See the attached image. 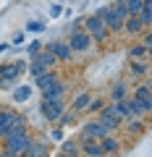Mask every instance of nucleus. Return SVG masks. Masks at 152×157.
Returning a JSON list of instances; mask_svg holds the SVG:
<instances>
[{
  "mask_svg": "<svg viewBox=\"0 0 152 157\" xmlns=\"http://www.w3.org/2000/svg\"><path fill=\"white\" fill-rule=\"evenodd\" d=\"M60 13H63V6H58V3H53V6H50V18H58Z\"/></svg>",
  "mask_w": 152,
  "mask_h": 157,
  "instance_id": "nucleus-32",
  "label": "nucleus"
},
{
  "mask_svg": "<svg viewBox=\"0 0 152 157\" xmlns=\"http://www.w3.org/2000/svg\"><path fill=\"white\" fill-rule=\"evenodd\" d=\"M95 16H100V21L107 26V32H121V29H123V21H126V16H121V13L115 11L113 6H102V8H97Z\"/></svg>",
  "mask_w": 152,
  "mask_h": 157,
  "instance_id": "nucleus-1",
  "label": "nucleus"
},
{
  "mask_svg": "<svg viewBox=\"0 0 152 157\" xmlns=\"http://www.w3.org/2000/svg\"><path fill=\"white\" fill-rule=\"evenodd\" d=\"M144 55H147V47L144 45H131L129 47V58H131V60H142Z\"/></svg>",
  "mask_w": 152,
  "mask_h": 157,
  "instance_id": "nucleus-25",
  "label": "nucleus"
},
{
  "mask_svg": "<svg viewBox=\"0 0 152 157\" xmlns=\"http://www.w3.org/2000/svg\"><path fill=\"white\" fill-rule=\"evenodd\" d=\"M121 32H126V34H131V37H136V34L142 32V21L136 16H126V21H123V29Z\"/></svg>",
  "mask_w": 152,
  "mask_h": 157,
  "instance_id": "nucleus-18",
  "label": "nucleus"
},
{
  "mask_svg": "<svg viewBox=\"0 0 152 157\" xmlns=\"http://www.w3.org/2000/svg\"><path fill=\"white\" fill-rule=\"evenodd\" d=\"M50 139L53 141H63V128H53L50 131Z\"/></svg>",
  "mask_w": 152,
  "mask_h": 157,
  "instance_id": "nucleus-33",
  "label": "nucleus"
},
{
  "mask_svg": "<svg viewBox=\"0 0 152 157\" xmlns=\"http://www.w3.org/2000/svg\"><path fill=\"white\" fill-rule=\"evenodd\" d=\"M89 102H92V94H87V92H81L76 100H73V105H71V110H76V113H81V110H87L89 107Z\"/></svg>",
  "mask_w": 152,
  "mask_h": 157,
  "instance_id": "nucleus-22",
  "label": "nucleus"
},
{
  "mask_svg": "<svg viewBox=\"0 0 152 157\" xmlns=\"http://www.w3.org/2000/svg\"><path fill=\"white\" fill-rule=\"evenodd\" d=\"M26 100H32V86L29 84L16 86V89H13V102H26Z\"/></svg>",
  "mask_w": 152,
  "mask_h": 157,
  "instance_id": "nucleus-20",
  "label": "nucleus"
},
{
  "mask_svg": "<svg viewBox=\"0 0 152 157\" xmlns=\"http://www.w3.org/2000/svg\"><path fill=\"white\" fill-rule=\"evenodd\" d=\"M40 50H42V42H40V39H34V42H29V47H26L29 58H34V55H37Z\"/></svg>",
  "mask_w": 152,
  "mask_h": 157,
  "instance_id": "nucleus-28",
  "label": "nucleus"
},
{
  "mask_svg": "<svg viewBox=\"0 0 152 157\" xmlns=\"http://www.w3.org/2000/svg\"><path fill=\"white\" fill-rule=\"evenodd\" d=\"M29 60H34V63H40V66L42 68H53V66H55V58H53V52L50 50H45V47H42V50L40 52H37V55H34V58H29Z\"/></svg>",
  "mask_w": 152,
  "mask_h": 157,
  "instance_id": "nucleus-14",
  "label": "nucleus"
},
{
  "mask_svg": "<svg viewBox=\"0 0 152 157\" xmlns=\"http://www.w3.org/2000/svg\"><path fill=\"white\" fill-rule=\"evenodd\" d=\"M134 100L139 102V107H142V113H150L152 110V97H150V84H142V86H136L134 89Z\"/></svg>",
  "mask_w": 152,
  "mask_h": 157,
  "instance_id": "nucleus-11",
  "label": "nucleus"
},
{
  "mask_svg": "<svg viewBox=\"0 0 152 157\" xmlns=\"http://www.w3.org/2000/svg\"><path fill=\"white\" fill-rule=\"evenodd\" d=\"M45 47V50H50L53 52V58H55V60H63V63H68L71 60V47L66 45V42H47V45H42Z\"/></svg>",
  "mask_w": 152,
  "mask_h": 157,
  "instance_id": "nucleus-10",
  "label": "nucleus"
},
{
  "mask_svg": "<svg viewBox=\"0 0 152 157\" xmlns=\"http://www.w3.org/2000/svg\"><path fill=\"white\" fill-rule=\"evenodd\" d=\"M97 141H100V147H102V155H113V152H118V139H115V136H110V134H107V136H102V139H97Z\"/></svg>",
  "mask_w": 152,
  "mask_h": 157,
  "instance_id": "nucleus-16",
  "label": "nucleus"
},
{
  "mask_svg": "<svg viewBox=\"0 0 152 157\" xmlns=\"http://www.w3.org/2000/svg\"><path fill=\"white\" fill-rule=\"evenodd\" d=\"M84 32L89 34V37L95 39V42H105V39L110 37V32H107V26H105V24L100 21V16H95V13L84 18Z\"/></svg>",
  "mask_w": 152,
  "mask_h": 157,
  "instance_id": "nucleus-2",
  "label": "nucleus"
},
{
  "mask_svg": "<svg viewBox=\"0 0 152 157\" xmlns=\"http://www.w3.org/2000/svg\"><path fill=\"white\" fill-rule=\"evenodd\" d=\"M110 134V128H105V126L100 123V121H87L84 126H81V139H102V136Z\"/></svg>",
  "mask_w": 152,
  "mask_h": 157,
  "instance_id": "nucleus-8",
  "label": "nucleus"
},
{
  "mask_svg": "<svg viewBox=\"0 0 152 157\" xmlns=\"http://www.w3.org/2000/svg\"><path fill=\"white\" fill-rule=\"evenodd\" d=\"M47 155H50V147H47L45 141H37V139H32L29 149L24 152L21 157H47Z\"/></svg>",
  "mask_w": 152,
  "mask_h": 157,
  "instance_id": "nucleus-13",
  "label": "nucleus"
},
{
  "mask_svg": "<svg viewBox=\"0 0 152 157\" xmlns=\"http://www.w3.org/2000/svg\"><path fill=\"white\" fill-rule=\"evenodd\" d=\"M66 94V84H60V81H55V84H50L47 89H42V100H58V97Z\"/></svg>",
  "mask_w": 152,
  "mask_h": 157,
  "instance_id": "nucleus-15",
  "label": "nucleus"
},
{
  "mask_svg": "<svg viewBox=\"0 0 152 157\" xmlns=\"http://www.w3.org/2000/svg\"><path fill=\"white\" fill-rule=\"evenodd\" d=\"M66 45L71 47V52H87V50L92 47V37L84 32V29H73L71 39H68Z\"/></svg>",
  "mask_w": 152,
  "mask_h": 157,
  "instance_id": "nucleus-7",
  "label": "nucleus"
},
{
  "mask_svg": "<svg viewBox=\"0 0 152 157\" xmlns=\"http://www.w3.org/2000/svg\"><path fill=\"white\" fill-rule=\"evenodd\" d=\"M76 115H79L76 110H63L60 118H58V123H60V126H73V123H76Z\"/></svg>",
  "mask_w": 152,
  "mask_h": 157,
  "instance_id": "nucleus-24",
  "label": "nucleus"
},
{
  "mask_svg": "<svg viewBox=\"0 0 152 157\" xmlns=\"http://www.w3.org/2000/svg\"><path fill=\"white\" fill-rule=\"evenodd\" d=\"M142 37H144V42H142V45H144V47H147V50H150V45H152V34H150V32H147V34H142Z\"/></svg>",
  "mask_w": 152,
  "mask_h": 157,
  "instance_id": "nucleus-34",
  "label": "nucleus"
},
{
  "mask_svg": "<svg viewBox=\"0 0 152 157\" xmlns=\"http://www.w3.org/2000/svg\"><path fill=\"white\" fill-rule=\"evenodd\" d=\"M24 42H26V34H24V32H16L13 39H11V45H24Z\"/></svg>",
  "mask_w": 152,
  "mask_h": 157,
  "instance_id": "nucleus-31",
  "label": "nucleus"
},
{
  "mask_svg": "<svg viewBox=\"0 0 152 157\" xmlns=\"http://www.w3.org/2000/svg\"><path fill=\"white\" fill-rule=\"evenodd\" d=\"M131 73L134 76H147V71H150V66H147V60H131Z\"/></svg>",
  "mask_w": 152,
  "mask_h": 157,
  "instance_id": "nucleus-23",
  "label": "nucleus"
},
{
  "mask_svg": "<svg viewBox=\"0 0 152 157\" xmlns=\"http://www.w3.org/2000/svg\"><path fill=\"white\" fill-rule=\"evenodd\" d=\"M40 110H42V115H45L47 121L58 123V118H60V113L66 110V102H63V97H58V100H42Z\"/></svg>",
  "mask_w": 152,
  "mask_h": 157,
  "instance_id": "nucleus-5",
  "label": "nucleus"
},
{
  "mask_svg": "<svg viewBox=\"0 0 152 157\" xmlns=\"http://www.w3.org/2000/svg\"><path fill=\"white\" fill-rule=\"evenodd\" d=\"M58 157H68V155H58Z\"/></svg>",
  "mask_w": 152,
  "mask_h": 157,
  "instance_id": "nucleus-36",
  "label": "nucleus"
},
{
  "mask_svg": "<svg viewBox=\"0 0 152 157\" xmlns=\"http://www.w3.org/2000/svg\"><path fill=\"white\" fill-rule=\"evenodd\" d=\"M126 97V86H123V81H118V84L113 86V94H110V100L113 102H118V100H123Z\"/></svg>",
  "mask_w": 152,
  "mask_h": 157,
  "instance_id": "nucleus-27",
  "label": "nucleus"
},
{
  "mask_svg": "<svg viewBox=\"0 0 152 157\" xmlns=\"http://www.w3.org/2000/svg\"><path fill=\"white\" fill-rule=\"evenodd\" d=\"M42 29H45V24H42V21H29L26 24V32H42Z\"/></svg>",
  "mask_w": 152,
  "mask_h": 157,
  "instance_id": "nucleus-29",
  "label": "nucleus"
},
{
  "mask_svg": "<svg viewBox=\"0 0 152 157\" xmlns=\"http://www.w3.org/2000/svg\"><path fill=\"white\" fill-rule=\"evenodd\" d=\"M142 3H144V0H123V6H126V11H129V16H136V13H139Z\"/></svg>",
  "mask_w": 152,
  "mask_h": 157,
  "instance_id": "nucleus-26",
  "label": "nucleus"
},
{
  "mask_svg": "<svg viewBox=\"0 0 152 157\" xmlns=\"http://www.w3.org/2000/svg\"><path fill=\"white\" fill-rule=\"evenodd\" d=\"M105 128H115V126H121L123 121H121V113H118V107L113 105V102H105L102 105V110H100V118H97Z\"/></svg>",
  "mask_w": 152,
  "mask_h": 157,
  "instance_id": "nucleus-4",
  "label": "nucleus"
},
{
  "mask_svg": "<svg viewBox=\"0 0 152 157\" xmlns=\"http://www.w3.org/2000/svg\"><path fill=\"white\" fill-rule=\"evenodd\" d=\"M58 78H60V76H58V73H55V71L50 68V71H45L42 76H37V86H40V89H47L50 84H55Z\"/></svg>",
  "mask_w": 152,
  "mask_h": 157,
  "instance_id": "nucleus-19",
  "label": "nucleus"
},
{
  "mask_svg": "<svg viewBox=\"0 0 152 157\" xmlns=\"http://www.w3.org/2000/svg\"><path fill=\"white\" fill-rule=\"evenodd\" d=\"M29 144H32V136H29V131H26V134L8 136V139H6V149L11 152V155H16V157H21L24 152L29 149Z\"/></svg>",
  "mask_w": 152,
  "mask_h": 157,
  "instance_id": "nucleus-6",
  "label": "nucleus"
},
{
  "mask_svg": "<svg viewBox=\"0 0 152 157\" xmlns=\"http://www.w3.org/2000/svg\"><path fill=\"white\" fill-rule=\"evenodd\" d=\"M102 105H105V102H102V100H92L87 110H89V113H100V110H102Z\"/></svg>",
  "mask_w": 152,
  "mask_h": 157,
  "instance_id": "nucleus-30",
  "label": "nucleus"
},
{
  "mask_svg": "<svg viewBox=\"0 0 152 157\" xmlns=\"http://www.w3.org/2000/svg\"><path fill=\"white\" fill-rule=\"evenodd\" d=\"M21 118H24V115H18V113L8 110V107H0V139H3V136H6V131L11 128V126H16Z\"/></svg>",
  "mask_w": 152,
  "mask_h": 157,
  "instance_id": "nucleus-9",
  "label": "nucleus"
},
{
  "mask_svg": "<svg viewBox=\"0 0 152 157\" xmlns=\"http://www.w3.org/2000/svg\"><path fill=\"white\" fill-rule=\"evenodd\" d=\"M79 152H84L87 157H105L97 139H79Z\"/></svg>",
  "mask_w": 152,
  "mask_h": 157,
  "instance_id": "nucleus-12",
  "label": "nucleus"
},
{
  "mask_svg": "<svg viewBox=\"0 0 152 157\" xmlns=\"http://www.w3.org/2000/svg\"><path fill=\"white\" fill-rule=\"evenodd\" d=\"M60 155H68V157H79V141L76 139H68L60 144Z\"/></svg>",
  "mask_w": 152,
  "mask_h": 157,
  "instance_id": "nucleus-21",
  "label": "nucleus"
},
{
  "mask_svg": "<svg viewBox=\"0 0 152 157\" xmlns=\"http://www.w3.org/2000/svg\"><path fill=\"white\" fill-rule=\"evenodd\" d=\"M136 18L142 21V26H150V24H152V0H144V3H142Z\"/></svg>",
  "mask_w": 152,
  "mask_h": 157,
  "instance_id": "nucleus-17",
  "label": "nucleus"
},
{
  "mask_svg": "<svg viewBox=\"0 0 152 157\" xmlns=\"http://www.w3.org/2000/svg\"><path fill=\"white\" fill-rule=\"evenodd\" d=\"M29 63L26 60H18V63H6V66H0V81H3V86H8L11 81H16L18 76H21L24 71H26Z\"/></svg>",
  "mask_w": 152,
  "mask_h": 157,
  "instance_id": "nucleus-3",
  "label": "nucleus"
},
{
  "mask_svg": "<svg viewBox=\"0 0 152 157\" xmlns=\"http://www.w3.org/2000/svg\"><path fill=\"white\" fill-rule=\"evenodd\" d=\"M8 50V45H6V42H0V52H6Z\"/></svg>",
  "mask_w": 152,
  "mask_h": 157,
  "instance_id": "nucleus-35",
  "label": "nucleus"
}]
</instances>
